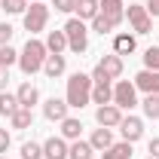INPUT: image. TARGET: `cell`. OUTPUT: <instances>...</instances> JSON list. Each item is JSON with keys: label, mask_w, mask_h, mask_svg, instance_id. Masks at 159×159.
Segmentation results:
<instances>
[{"label": "cell", "mask_w": 159, "mask_h": 159, "mask_svg": "<svg viewBox=\"0 0 159 159\" xmlns=\"http://www.w3.org/2000/svg\"><path fill=\"white\" fill-rule=\"evenodd\" d=\"M95 119H98V125H104V129H113V125L122 122V110H119L116 104H101L98 110H95Z\"/></svg>", "instance_id": "obj_7"}, {"label": "cell", "mask_w": 159, "mask_h": 159, "mask_svg": "<svg viewBox=\"0 0 159 159\" xmlns=\"http://www.w3.org/2000/svg\"><path fill=\"white\" fill-rule=\"evenodd\" d=\"M21 159H43V144L25 141V144H21Z\"/></svg>", "instance_id": "obj_28"}, {"label": "cell", "mask_w": 159, "mask_h": 159, "mask_svg": "<svg viewBox=\"0 0 159 159\" xmlns=\"http://www.w3.org/2000/svg\"><path fill=\"white\" fill-rule=\"evenodd\" d=\"M135 46H138V43H135V34H116V37H113V52H116V55H132Z\"/></svg>", "instance_id": "obj_19"}, {"label": "cell", "mask_w": 159, "mask_h": 159, "mask_svg": "<svg viewBox=\"0 0 159 159\" xmlns=\"http://www.w3.org/2000/svg\"><path fill=\"white\" fill-rule=\"evenodd\" d=\"M52 6H55L58 12H74V9H77V0H52Z\"/></svg>", "instance_id": "obj_33"}, {"label": "cell", "mask_w": 159, "mask_h": 159, "mask_svg": "<svg viewBox=\"0 0 159 159\" xmlns=\"http://www.w3.org/2000/svg\"><path fill=\"white\" fill-rule=\"evenodd\" d=\"M46 55H49V49H46V43L43 40H28L25 43V49L19 52V67L25 77H34L37 70H43V61H46Z\"/></svg>", "instance_id": "obj_1"}, {"label": "cell", "mask_w": 159, "mask_h": 159, "mask_svg": "<svg viewBox=\"0 0 159 159\" xmlns=\"http://www.w3.org/2000/svg\"><path fill=\"white\" fill-rule=\"evenodd\" d=\"M101 159H132V144H129V141H119V144L113 141V144L101 153Z\"/></svg>", "instance_id": "obj_17"}, {"label": "cell", "mask_w": 159, "mask_h": 159, "mask_svg": "<svg viewBox=\"0 0 159 159\" xmlns=\"http://www.w3.org/2000/svg\"><path fill=\"white\" fill-rule=\"evenodd\" d=\"M125 19H129V25H132L135 34H150V28H153V19H150L147 6H138V3H132L125 9Z\"/></svg>", "instance_id": "obj_6"}, {"label": "cell", "mask_w": 159, "mask_h": 159, "mask_svg": "<svg viewBox=\"0 0 159 159\" xmlns=\"http://www.w3.org/2000/svg\"><path fill=\"white\" fill-rule=\"evenodd\" d=\"M113 28H116V25H113V21H107L104 16H101V12L95 16V19H92V31H95V34H101V37H107Z\"/></svg>", "instance_id": "obj_29"}, {"label": "cell", "mask_w": 159, "mask_h": 159, "mask_svg": "<svg viewBox=\"0 0 159 159\" xmlns=\"http://www.w3.org/2000/svg\"><path fill=\"white\" fill-rule=\"evenodd\" d=\"M12 34H16V28H12L9 21H0V46H9Z\"/></svg>", "instance_id": "obj_32"}, {"label": "cell", "mask_w": 159, "mask_h": 159, "mask_svg": "<svg viewBox=\"0 0 159 159\" xmlns=\"http://www.w3.org/2000/svg\"><path fill=\"white\" fill-rule=\"evenodd\" d=\"M144 67L147 70H159V46H150L144 52Z\"/></svg>", "instance_id": "obj_31"}, {"label": "cell", "mask_w": 159, "mask_h": 159, "mask_svg": "<svg viewBox=\"0 0 159 159\" xmlns=\"http://www.w3.org/2000/svg\"><path fill=\"white\" fill-rule=\"evenodd\" d=\"M67 101L64 98H49L46 104H43V116L49 119V122H61V119H67Z\"/></svg>", "instance_id": "obj_9"}, {"label": "cell", "mask_w": 159, "mask_h": 159, "mask_svg": "<svg viewBox=\"0 0 159 159\" xmlns=\"http://www.w3.org/2000/svg\"><path fill=\"white\" fill-rule=\"evenodd\" d=\"M46 49H49L52 55H61V52L67 49V37H64V31H49V37H46Z\"/></svg>", "instance_id": "obj_22"}, {"label": "cell", "mask_w": 159, "mask_h": 159, "mask_svg": "<svg viewBox=\"0 0 159 159\" xmlns=\"http://www.w3.org/2000/svg\"><path fill=\"white\" fill-rule=\"evenodd\" d=\"M147 159H153V156H147Z\"/></svg>", "instance_id": "obj_40"}, {"label": "cell", "mask_w": 159, "mask_h": 159, "mask_svg": "<svg viewBox=\"0 0 159 159\" xmlns=\"http://www.w3.org/2000/svg\"><path fill=\"white\" fill-rule=\"evenodd\" d=\"M92 156H95V147L89 141H74L67 150V159H92Z\"/></svg>", "instance_id": "obj_21"}, {"label": "cell", "mask_w": 159, "mask_h": 159, "mask_svg": "<svg viewBox=\"0 0 159 159\" xmlns=\"http://www.w3.org/2000/svg\"><path fill=\"white\" fill-rule=\"evenodd\" d=\"M101 3V16L107 21H113V25H122V19H125V6H122V0H98Z\"/></svg>", "instance_id": "obj_11"}, {"label": "cell", "mask_w": 159, "mask_h": 159, "mask_svg": "<svg viewBox=\"0 0 159 159\" xmlns=\"http://www.w3.org/2000/svg\"><path fill=\"white\" fill-rule=\"evenodd\" d=\"M147 12H150V19L159 16V0H147Z\"/></svg>", "instance_id": "obj_37"}, {"label": "cell", "mask_w": 159, "mask_h": 159, "mask_svg": "<svg viewBox=\"0 0 159 159\" xmlns=\"http://www.w3.org/2000/svg\"><path fill=\"white\" fill-rule=\"evenodd\" d=\"M28 3H37V0H28Z\"/></svg>", "instance_id": "obj_38"}, {"label": "cell", "mask_w": 159, "mask_h": 159, "mask_svg": "<svg viewBox=\"0 0 159 159\" xmlns=\"http://www.w3.org/2000/svg\"><path fill=\"white\" fill-rule=\"evenodd\" d=\"M64 67H67V61H64V55H46V61H43V74L49 80H55V77H61L64 74Z\"/></svg>", "instance_id": "obj_14"}, {"label": "cell", "mask_w": 159, "mask_h": 159, "mask_svg": "<svg viewBox=\"0 0 159 159\" xmlns=\"http://www.w3.org/2000/svg\"><path fill=\"white\" fill-rule=\"evenodd\" d=\"M64 101H67V107H74V110H83L86 104H92V77H89V74H74V77L67 80Z\"/></svg>", "instance_id": "obj_2"}, {"label": "cell", "mask_w": 159, "mask_h": 159, "mask_svg": "<svg viewBox=\"0 0 159 159\" xmlns=\"http://www.w3.org/2000/svg\"><path fill=\"white\" fill-rule=\"evenodd\" d=\"M113 104H116L119 110H132V107L138 104V89H135V83L119 80L116 86H113Z\"/></svg>", "instance_id": "obj_5"}, {"label": "cell", "mask_w": 159, "mask_h": 159, "mask_svg": "<svg viewBox=\"0 0 159 159\" xmlns=\"http://www.w3.org/2000/svg\"><path fill=\"white\" fill-rule=\"evenodd\" d=\"M80 132H83V122L74 116H67V119H61V138L64 141H80Z\"/></svg>", "instance_id": "obj_20"}, {"label": "cell", "mask_w": 159, "mask_h": 159, "mask_svg": "<svg viewBox=\"0 0 159 159\" xmlns=\"http://www.w3.org/2000/svg\"><path fill=\"white\" fill-rule=\"evenodd\" d=\"M16 110H19V98L9 95V92H3V95H0V113H3V116H12Z\"/></svg>", "instance_id": "obj_26"}, {"label": "cell", "mask_w": 159, "mask_h": 159, "mask_svg": "<svg viewBox=\"0 0 159 159\" xmlns=\"http://www.w3.org/2000/svg\"><path fill=\"white\" fill-rule=\"evenodd\" d=\"M0 64H3V67H12V64H19V52H16L12 46H0Z\"/></svg>", "instance_id": "obj_30"}, {"label": "cell", "mask_w": 159, "mask_h": 159, "mask_svg": "<svg viewBox=\"0 0 159 159\" xmlns=\"http://www.w3.org/2000/svg\"><path fill=\"white\" fill-rule=\"evenodd\" d=\"M9 122H12V129H31V122H34V113H31L28 107H19V110L9 116Z\"/></svg>", "instance_id": "obj_24"}, {"label": "cell", "mask_w": 159, "mask_h": 159, "mask_svg": "<svg viewBox=\"0 0 159 159\" xmlns=\"http://www.w3.org/2000/svg\"><path fill=\"white\" fill-rule=\"evenodd\" d=\"M0 9H3L6 16H25L28 0H0Z\"/></svg>", "instance_id": "obj_25"}, {"label": "cell", "mask_w": 159, "mask_h": 159, "mask_svg": "<svg viewBox=\"0 0 159 159\" xmlns=\"http://www.w3.org/2000/svg\"><path fill=\"white\" fill-rule=\"evenodd\" d=\"M135 89L141 92H147V95H159V70H141L138 77H135Z\"/></svg>", "instance_id": "obj_10"}, {"label": "cell", "mask_w": 159, "mask_h": 159, "mask_svg": "<svg viewBox=\"0 0 159 159\" xmlns=\"http://www.w3.org/2000/svg\"><path fill=\"white\" fill-rule=\"evenodd\" d=\"M141 107H144V116L147 119H159V95H147L141 101Z\"/></svg>", "instance_id": "obj_27"}, {"label": "cell", "mask_w": 159, "mask_h": 159, "mask_svg": "<svg viewBox=\"0 0 159 159\" xmlns=\"http://www.w3.org/2000/svg\"><path fill=\"white\" fill-rule=\"evenodd\" d=\"M119 132H122V141L135 144V141H141V135H144V122H141L138 116H122Z\"/></svg>", "instance_id": "obj_8"}, {"label": "cell", "mask_w": 159, "mask_h": 159, "mask_svg": "<svg viewBox=\"0 0 159 159\" xmlns=\"http://www.w3.org/2000/svg\"><path fill=\"white\" fill-rule=\"evenodd\" d=\"M61 31H64V37H67V49H70V52L83 55V52L89 49V31H86V21L83 19H77V16L67 19Z\"/></svg>", "instance_id": "obj_3"}, {"label": "cell", "mask_w": 159, "mask_h": 159, "mask_svg": "<svg viewBox=\"0 0 159 159\" xmlns=\"http://www.w3.org/2000/svg\"><path fill=\"white\" fill-rule=\"evenodd\" d=\"M46 21H49V6H43V3H28V9H25V31L28 34H40L43 28H46Z\"/></svg>", "instance_id": "obj_4"}, {"label": "cell", "mask_w": 159, "mask_h": 159, "mask_svg": "<svg viewBox=\"0 0 159 159\" xmlns=\"http://www.w3.org/2000/svg\"><path fill=\"white\" fill-rule=\"evenodd\" d=\"M98 9H101L98 0H77V19H83V21L86 19L92 21L95 16H98Z\"/></svg>", "instance_id": "obj_23"}, {"label": "cell", "mask_w": 159, "mask_h": 159, "mask_svg": "<svg viewBox=\"0 0 159 159\" xmlns=\"http://www.w3.org/2000/svg\"><path fill=\"white\" fill-rule=\"evenodd\" d=\"M147 150H150V156H153V159H159V138L150 141V144H147Z\"/></svg>", "instance_id": "obj_36"}, {"label": "cell", "mask_w": 159, "mask_h": 159, "mask_svg": "<svg viewBox=\"0 0 159 159\" xmlns=\"http://www.w3.org/2000/svg\"><path fill=\"white\" fill-rule=\"evenodd\" d=\"M92 104H113V86L110 83H92Z\"/></svg>", "instance_id": "obj_16"}, {"label": "cell", "mask_w": 159, "mask_h": 159, "mask_svg": "<svg viewBox=\"0 0 159 159\" xmlns=\"http://www.w3.org/2000/svg\"><path fill=\"white\" fill-rule=\"evenodd\" d=\"M95 67H98V70H101V74H104L107 80H116L119 74H122V55L110 52V55H104V58H101Z\"/></svg>", "instance_id": "obj_12"}, {"label": "cell", "mask_w": 159, "mask_h": 159, "mask_svg": "<svg viewBox=\"0 0 159 159\" xmlns=\"http://www.w3.org/2000/svg\"><path fill=\"white\" fill-rule=\"evenodd\" d=\"M16 98H19V107H34L40 101V92H37V86H31V83H21L19 86V92H16Z\"/></svg>", "instance_id": "obj_15"}, {"label": "cell", "mask_w": 159, "mask_h": 159, "mask_svg": "<svg viewBox=\"0 0 159 159\" xmlns=\"http://www.w3.org/2000/svg\"><path fill=\"white\" fill-rule=\"evenodd\" d=\"M9 132H6V129H0V156H6V150H9Z\"/></svg>", "instance_id": "obj_34"}, {"label": "cell", "mask_w": 159, "mask_h": 159, "mask_svg": "<svg viewBox=\"0 0 159 159\" xmlns=\"http://www.w3.org/2000/svg\"><path fill=\"white\" fill-rule=\"evenodd\" d=\"M89 144H92V147H95L98 153H104V150H107V147L113 144V132L101 125V129H95V132H92V138H89Z\"/></svg>", "instance_id": "obj_18"}, {"label": "cell", "mask_w": 159, "mask_h": 159, "mask_svg": "<svg viewBox=\"0 0 159 159\" xmlns=\"http://www.w3.org/2000/svg\"><path fill=\"white\" fill-rule=\"evenodd\" d=\"M0 159H6V156H0Z\"/></svg>", "instance_id": "obj_39"}, {"label": "cell", "mask_w": 159, "mask_h": 159, "mask_svg": "<svg viewBox=\"0 0 159 159\" xmlns=\"http://www.w3.org/2000/svg\"><path fill=\"white\" fill-rule=\"evenodd\" d=\"M67 141L64 138H46L43 141V159H67Z\"/></svg>", "instance_id": "obj_13"}, {"label": "cell", "mask_w": 159, "mask_h": 159, "mask_svg": "<svg viewBox=\"0 0 159 159\" xmlns=\"http://www.w3.org/2000/svg\"><path fill=\"white\" fill-rule=\"evenodd\" d=\"M6 83H9V67L0 64V92H6Z\"/></svg>", "instance_id": "obj_35"}]
</instances>
